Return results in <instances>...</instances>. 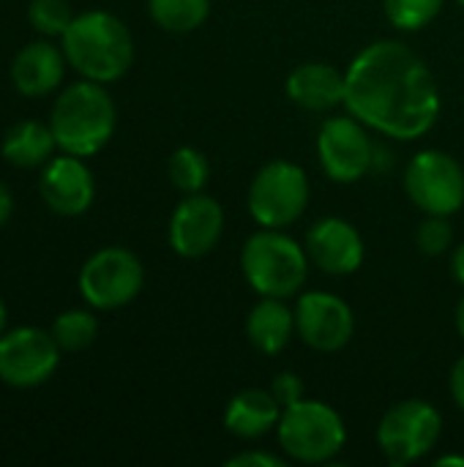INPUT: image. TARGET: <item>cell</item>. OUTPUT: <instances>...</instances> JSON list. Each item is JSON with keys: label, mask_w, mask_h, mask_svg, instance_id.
<instances>
[{"label": "cell", "mask_w": 464, "mask_h": 467, "mask_svg": "<svg viewBox=\"0 0 464 467\" xmlns=\"http://www.w3.org/2000/svg\"><path fill=\"white\" fill-rule=\"evenodd\" d=\"M345 107L386 137L418 140L438 123L440 90L407 44L383 38L364 47L345 71Z\"/></svg>", "instance_id": "6da1fadb"}, {"label": "cell", "mask_w": 464, "mask_h": 467, "mask_svg": "<svg viewBox=\"0 0 464 467\" xmlns=\"http://www.w3.org/2000/svg\"><path fill=\"white\" fill-rule=\"evenodd\" d=\"M63 55L74 71L93 82H115L134 63V38L129 27L107 11H85L74 16L60 36Z\"/></svg>", "instance_id": "7a4b0ae2"}, {"label": "cell", "mask_w": 464, "mask_h": 467, "mask_svg": "<svg viewBox=\"0 0 464 467\" xmlns=\"http://www.w3.org/2000/svg\"><path fill=\"white\" fill-rule=\"evenodd\" d=\"M115 101L101 82L82 79L68 85L52 104L49 129L63 153L93 156L115 134Z\"/></svg>", "instance_id": "3957f363"}, {"label": "cell", "mask_w": 464, "mask_h": 467, "mask_svg": "<svg viewBox=\"0 0 464 467\" xmlns=\"http://www.w3.org/2000/svg\"><path fill=\"white\" fill-rule=\"evenodd\" d=\"M309 263L312 260L304 246L271 227L254 233L241 252L246 282L254 293L268 298H290L301 293L309 276Z\"/></svg>", "instance_id": "277c9868"}, {"label": "cell", "mask_w": 464, "mask_h": 467, "mask_svg": "<svg viewBox=\"0 0 464 467\" xmlns=\"http://www.w3.org/2000/svg\"><path fill=\"white\" fill-rule=\"evenodd\" d=\"M276 432L284 454L304 465L331 462L347 441L345 421L339 419V413L325 402L306 397L282 410Z\"/></svg>", "instance_id": "5b68a950"}, {"label": "cell", "mask_w": 464, "mask_h": 467, "mask_svg": "<svg viewBox=\"0 0 464 467\" xmlns=\"http://www.w3.org/2000/svg\"><path fill=\"white\" fill-rule=\"evenodd\" d=\"M309 205L306 172L284 159L265 164L249 186V213L260 227L282 230L301 219Z\"/></svg>", "instance_id": "8992f818"}, {"label": "cell", "mask_w": 464, "mask_h": 467, "mask_svg": "<svg viewBox=\"0 0 464 467\" xmlns=\"http://www.w3.org/2000/svg\"><path fill=\"white\" fill-rule=\"evenodd\" d=\"M145 285L142 263L134 252L123 246H107L88 257L79 271L82 298L101 312L120 309L131 304Z\"/></svg>", "instance_id": "52a82bcc"}, {"label": "cell", "mask_w": 464, "mask_h": 467, "mask_svg": "<svg viewBox=\"0 0 464 467\" xmlns=\"http://www.w3.org/2000/svg\"><path fill=\"white\" fill-rule=\"evenodd\" d=\"M440 432V410L424 400H407L383 416L377 427V446L391 465H410L438 446Z\"/></svg>", "instance_id": "ba28073f"}, {"label": "cell", "mask_w": 464, "mask_h": 467, "mask_svg": "<svg viewBox=\"0 0 464 467\" xmlns=\"http://www.w3.org/2000/svg\"><path fill=\"white\" fill-rule=\"evenodd\" d=\"M405 192L427 216H451L464 205L462 164L443 150H421L405 170Z\"/></svg>", "instance_id": "9c48e42d"}, {"label": "cell", "mask_w": 464, "mask_h": 467, "mask_svg": "<svg viewBox=\"0 0 464 467\" xmlns=\"http://www.w3.org/2000/svg\"><path fill=\"white\" fill-rule=\"evenodd\" d=\"M60 364V345L52 331L33 326L11 328L0 337V380L11 389L44 386Z\"/></svg>", "instance_id": "30bf717a"}, {"label": "cell", "mask_w": 464, "mask_h": 467, "mask_svg": "<svg viewBox=\"0 0 464 467\" xmlns=\"http://www.w3.org/2000/svg\"><path fill=\"white\" fill-rule=\"evenodd\" d=\"M317 159L336 183L361 181L375 161V148L358 118H328L317 134Z\"/></svg>", "instance_id": "8fae6325"}, {"label": "cell", "mask_w": 464, "mask_h": 467, "mask_svg": "<svg viewBox=\"0 0 464 467\" xmlns=\"http://www.w3.org/2000/svg\"><path fill=\"white\" fill-rule=\"evenodd\" d=\"M295 331L317 353H336L342 350L356 331L353 309L323 290L304 293L295 306Z\"/></svg>", "instance_id": "7c38bea8"}, {"label": "cell", "mask_w": 464, "mask_h": 467, "mask_svg": "<svg viewBox=\"0 0 464 467\" xmlns=\"http://www.w3.org/2000/svg\"><path fill=\"white\" fill-rule=\"evenodd\" d=\"M224 233V211L222 205L197 192L186 194V200L172 211L170 219V246L175 254L197 260L216 249Z\"/></svg>", "instance_id": "4fadbf2b"}, {"label": "cell", "mask_w": 464, "mask_h": 467, "mask_svg": "<svg viewBox=\"0 0 464 467\" xmlns=\"http://www.w3.org/2000/svg\"><path fill=\"white\" fill-rule=\"evenodd\" d=\"M38 192L49 205V211L60 216H79L93 205L96 181L79 156L63 153L44 164Z\"/></svg>", "instance_id": "5bb4252c"}, {"label": "cell", "mask_w": 464, "mask_h": 467, "mask_svg": "<svg viewBox=\"0 0 464 467\" xmlns=\"http://www.w3.org/2000/svg\"><path fill=\"white\" fill-rule=\"evenodd\" d=\"M304 249L309 260L331 276L356 274L364 263V241L358 230L339 216L314 222L306 233Z\"/></svg>", "instance_id": "9a60e30c"}, {"label": "cell", "mask_w": 464, "mask_h": 467, "mask_svg": "<svg viewBox=\"0 0 464 467\" xmlns=\"http://www.w3.org/2000/svg\"><path fill=\"white\" fill-rule=\"evenodd\" d=\"M63 68H66L63 49H57L49 41H30L16 52L11 63V82L27 99L49 96L63 82Z\"/></svg>", "instance_id": "2e32d148"}, {"label": "cell", "mask_w": 464, "mask_h": 467, "mask_svg": "<svg viewBox=\"0 0 464 467\" xmlns=\"http://www.w3.org/2000/svg\"><path fill=\"white\" fill-rule=\"evenodd\" d=\"M284 90L298 107L325 112L345 104V74L328 63H304L290 71Z\"/></svg>", "instance_id": "e0dca14e"}, {"label": "cell", "mask_w": 464, "mask_h": 467, "mask_svg": "<svg viewBox=\"0 0 464 467\" xmlns=\"http://www.w3.org/2000/svg\"><path fill=\"white\" fill-rule=\"evenodd\" d=\"M282 419V405L271 394V389H243L238 391L227 410H224V427L230 435L241 441H257L268 435Z\"/></svg>", "instance_id": "ac0fdd59"}, {"label": "cell", "mask_w": 464, "mask_h": 467, "mask_svg": "<svg viewBox=\"0 0 464 467\" xmlns=\"http://www.w3.org/2000/svg\"><path fill=\"white\" fill-rule=\"evenodd\" d=\"M293 331H295V312L287 309L284 298L263 296V301L246 317V337L254 345V350H260L263 356H279L290 345Z\"/></svg>", "instance_id": "d6986e66"}, {"label": "cell", "mask_w": 464, "mask_h": 467, "mask_svg": "<svg viewBox=\"0 0 464 467\" xmlns=\"http://www.w3.org/2000/svg\"><path fill=\"white\" fill-rule=\"evenodd\" d=\"M55 148L57 142L49 126L38 120H19L5 131L0 153L8 164L30 170V167H44L52 159Z\"/></svg>", "instance_id": "ffe728a7"}, {"label": "cell", "mask_w": 464, "mask_h": 467, "mask_svg": "<svg viewBox=\"0 0 464 467\" xmlns=\"http://www.w3.org/2000/svg\"><path fill=\"white\" fill-rule=\"evenodd\" d=\"M148 11L161 30L191 33L208 19L211 0H148Z\"/></svg>", "instance_id": "44dd1931"}, {"label": "cell", "mask_w": 464, "mask_h": 467, "mask_svg": "<svg viewBox=\"0 0 464 467\" xmlns=\"http://www.w3.org/2000/svg\"><path fill=\"white\" fill-rule=\"evenodd\" d=\"M96 334H98V320H96V315H90L85 309H68L52 323V337L60 345V350H66V353L90 348L96 342Z\"/></svg>", "instance_id": "7402d4cb"}, {"label": "cell", "mask_w": 464, "mask_h": 467, "mask_svg": "<svg viewBox=\"0 0 464 467\" xmlns=\"http://www.w3.org/2000/svg\"><path fill=\"white\" fill-rule=\"evenodd\" d=\"M167 172H170V181L178 192L197 194L205 189L211 167H208V159L197 148H178L167 161Z\"/></svg>", "instance_id": "603a6c76"}, {"label": "cell", "mask_w": 464, "mask_h": 467, "mask_svg": "<svg viewBox=\"0 0 464 467\" xmlns=\"http://www.w3.org/2000/svg\"><path fill=\"white\" fill-rule=\"evenodd\" d=\"M386 16L399 30L427 27L443 8V0H383Z\"/></svg>", "instance_id": "cb8c5ba5"}, {"label": "cell", "mask_w": 464, "mask_h": 467, "mask_svg": "<svg viewBox=\"0 0 464 467\" xmlns=\"http://www.w3.org/2000/svg\"><path fill=\"white\" fill-rule=\"evenodd\" d=\"M74 16L77 14L68 0H33L27 5V22L41 36H63Z\"/></svg>", "instance_id": "d4e9b609"}, {"label": "cell", "mask_w": 464, "mask_h": 467, "mask_svg": "<svg viewBox=\"0 0 464 467\" xmlns=\"http://www.w3.org/2000/svg\"><path fill=\"white\" fill-rule=\"evenodd\" d=\"M418 249L429 257H440L451 249L454 244V227L449 222V216H429L421 227H418Z\"/></svg>", "instance_id": "484cf974"}, {"label": "cell", "mask_w": 464, "mask_h": 467, "mask_svg": "<svg viewBox=\"0 0 464 467\" xmlns=\"http://www.w3.org/2000/svg\"><path fill=\"white\" fill-rule=\"evenodd\" d=\"M271 394L276 397V402H279L282 410H284V408H290L293 402L304 400V380H301L298 375H293V372H282V375H276V380L271 383Z\"/></svg>", "instance_id": "4316f807"}, {"label": "cell", "mask_w": 464, "mask_h": 467, "mask_svg": "<svg viewBox=\"0 0 464 467\" xmlns=\"http://www.w3.org/2000/svg\"><path fill=\"white\" fill-rule=\"evenodd\" d=\"M284 460L282 457H273L268 451H243V454H235L232 460H227V467H282Z\"/></svg>", "instance_id": "83f0119b"}, {"label": "cell", "mask_w": 464, "mask_h": 467, "mask_svg": "<svg viewBox=\"0 0 464 467\" xmlns=\"http://www.w3.org/2000/svg\"><path fill=\"white\" fill-rule=\"evenodd\" d=\"M451 397H454L457 408L464 410V356L451 369Z\"/></svg>", "instance_id": "f1b7e54d"}, {"label": "cell", "mask_w": 464, "mask_h": 467, "mask_svg": "<svg viewBox=\"0 0 464 467\" xmlns=\"http://www.w3.org/2000/svg\"><path fill=\"white\" fill-rule=\"evenodd\" d=\"M11 213H14V197H11L8 186L0 181V227L11 219Z\"/></svg>", "instance_id": "f546056e"}, {"label": "cell", "mask_w": 464, "mask_h": 467, "mask_svg": "<svg viewBox=\"0 0 464 467\" xmlns=\"http://www.w3.org/2000/svg\"><path fill=\"white\" fill-rule=\"evenodd\" d=\"M451 271H454V279L464 287V244H459L454 249V257H451Z\"/></svg>", "instance_id": "4dcf8cb0"}, {"label": "cell", "mask_w": 464, "mask_h": 467, "mask_svg": "<svg viewBox=\"0 0 464 467\" xmlns=\"http://www.w3.org/2000/svg\"><path fill=\"white\" fill-rule=\"evenodd\" d=\"M446 465L464 467V457H440V460H438V467H446Z\"/></svg>", "instance_id": "1f68e13d"}, {"label": "cell", "mask_w": 464, "mask_h": 467, "mask_svg": "<svg viewBox=\"0 0 464 467\" xmlns=\"http://www.w3.org/2000/svg\"><path fill=\"white\" fill-rule=\"evenodd\" d=\"M457 328H459V334H462L464 339V298L459 301V306H457Z\"/></svg>", "instance_id": "d6a6232c"}, {"label": "cell", "mask_w": 464, "mask_h": 467, "mask_svg": "<svg viewBox=\"0 0 464 467\" xmlns=\"http://www.w3.org/2000/svg\"><path fill=\"white\" fill-rule=\"evenodd\" d=\"M5 320H8V315H5V304H3V298H0V337L5 334Z\"/></svg>", "instance_id": "836d02e7"}, {"label": "cell", "mask_w": 464, "mask_h": 467, "mask_svg": "<svg viewBox=\"0 0 464 467\" xmlns=\"http://www.w3.org/2000/svg\"><path fill=\"white\" fill-rule=\"evenodd\" d=\"M457 3H462V5H464V0H457Z\"/></svg>", "instance_id": "e575fe53"}]
</instances>
